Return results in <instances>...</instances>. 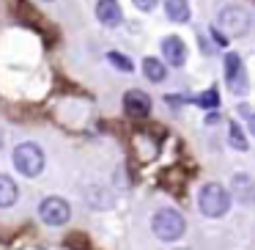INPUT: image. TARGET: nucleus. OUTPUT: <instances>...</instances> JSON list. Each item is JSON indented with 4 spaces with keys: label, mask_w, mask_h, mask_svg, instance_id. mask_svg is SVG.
Instances as JSON below:
<instances>
[{
    "label": "nucleus",
    "mask_w": 255,
    "mask_h": 250,
    "mask_svg": "<svg viewBox=\"0 0 255 250\" xmlns=\"http://www.w3.org/2000/svg\"><path fill=\"white\" fill-rule=\"evenodd\" d=\"M151 231H154L162 242H176V239H181L184 231H187V220H184V215L178 209L162 206V209H156L154 217H151Z\"/></svg>",
    "instance_id": "1"
},
{
    "label": "nucleus",
    "mask_w": 255,
    "mask_h": 250,
    "mask_svg": "<svg viewBox=\"0 0 255 250\" xmlns=\"http://www.w3.org/2000/svg\"><path fill=\"white\" fill-rule=\"evenodd\" d=\"M198 206L206 217H222L231 209V193H228L222 184L209 182L198 190Z\"/></svg>",
    "instance_id": "2"
},
{
    "label": "nucleus",
    "mask_w": 255,
    "mask_h": 250,
    "mask_svg": "<svg viewBox=\"0 0 255 250\" xmlns=\"http://www.w3.org/2000/svg\"><path fill=\"white\" fill-rule=\"evenodd\" d=\"M14 168L22 173L25 179H36L41 171H44V151H41L39 143H19L14 149Z\"/></svg>",
    "instance_id": "3"
},
{
    "label": "nucleus",
    "mask_w": 255,
    "mask_h": 250,
    "mask_svg": "<svg viewBox=\"0 0 255 250\" xmlns=\"http://www.w3.org/2000/svg\"><path fill=\"white\" fill-rule=\"evenodd\" d=\"M39 217L47 226H55V228L66 226L69 217H72V206H69V201L61 198V195H47L39 204Z\"/></svg>",
    "instance_id": "4"
},
{
    "label": "nucleus",
    "mask_w": 255,
    "mask_h": 250,
    "mask_svg": "<svg viewBox=\"0 0 255 250\" xmlns=\"http://www.w3.org/2000/svg\"><path fill=\"white\" fill-rule=\"evenodd\" d=\"M250 22H253V19H250V14L244 11L242 6H225L220 11V17H217V25H220L228 36H233V39L247 33Z\"/></svg>",
    "instance_id": "5"
},
{
    "label": "nucleus",
    "mask_w": 255,
    "mask_h": 250,
    "mask_svg": "<svg viewBox=\"0 0 255 250\" xmlns=\"http://www.w3.org/2000/svg\"><path fill=\"white\" fill-rule=\"evenodd\" d=\"M225 83L233 94H247V74H244V66H242V58L236 52H228L225 55Z\"/></svg>",
    "instance_id": "6"
},
{
    "label": "nucleus",
    "mask_w": 255,
    "mask_h": 250,
    "mask_svg": "<svg viewBox=\"0 0 255 250\" xmlns=\"http://www.w3.org/2000/svg\"><path fill=\"white\" fill-rule=\"evenodd\" d=\"M231 198L233 201H239V204H244V206H250V204H255V179L250 176V173H233V179H231Z\"/></svg>",
    "instance_id": "7"
},
{
    "label": "nucleus",
    "mask_w": 255,
    "mask_h": 250,
    "mask_svg": "<svg viewBox=\"0 0 255 250\" xmlns=\"http://www.w3.org/2000/svg\"><path fill=\"white\" fill-rule=\"evenodd\" d=\"M124 110L132 118H145L151 113V96L145 91H137V88L127 91L124 94Z\"/></svg>",
    "instance_id": "8"
},
{
    "label": "nucleus",
    "mask_w": 255,
    "mask_h": 250,
    "mask_svg": "<svg viewBox=\"0 0 255 250\" xmlns=\"http://www.w3.org/2000/svg\"><path fill=\"white\" fill-rule=\"evenodd\" d=\"M96 19H99L102 25H107V28L121 25L124 11H121V6H118V0H96Z\"/></svg>",
    "instance_id": "9"
},
{
    "label": "nucleus",
    "mask_w": 255,
    "mask_h": 250,
    "mask_svg": "<svg viewBox=\"0 0 255 250\" xmlns=\"http://www.w3.org/2000/svg\"><path fill=\"white\" fill-rule=\"evenodd\" d=\"M162 55H165V61L170 66H184V61H187V47H184V41L178 36H165L162 39Z\"/></svg>",
    "instance_id": "10"
},
{
    "label": "nucleus",
    "mask_w": 255,
    "mask_h": 250,
    "mask_svg": "<svg viewBox=\"0 0 255 250\" xmlns=\"http://www.w3.org/2000/svg\"><path fill=\"white\" fill-rule=\"evenodd\" d=\"M19 198V187L17 182H14L11 176H6V173H0V209H8V206H14Z\"/></svg>",
    "instance_id": "11"
},
{
    "label": "nucleus",
    "mask_w": 255,
    "mask_h": 250,
    "mask_svg": "<svg viewBox=\"0 0 255 250\" xmlns=\"http://www.w3.org/2000/svg\"><path fill=\"white\" fill-rule=\"evenodd\" d=\"M165 3V14L173 22H189V3L187 0H162Z\"/></svg>",
    "instance_id": "12"
},
{
    "label": "nucleus",
    "mask_w": 255,
    "mask_h": 250,
    "mask_svg": "<svg viewBox=\"0 0 255 250\" xmlns=\"http://www.w3.org/2000/svg\"><path fill=\"white\" fill-rule=\"evenodd\" d=\"M143 74L151 80V83H162L167 77V63L159 61V58H145L143 61Z\"/></svg>",
    "instance_id": "13"
},
{
    "label": "nucleus",
    "mask_w": 255,
    "mask_h": 250,
    "mask_svg": "<svg viewBox=\"0 0 255 250\" xmlns=\"http://www.w3.org/2000/svg\"><path fill=\"white\" fill-rule=\"evenodd\" d=\"M107 61L113 63V66L118 69V72H124V74H129V72H134V63L129 61L127 55H121V52H107Z\"/></svg>",
    "instance_id": "14"
},
{
    "label": "nucleus",
    "mask_w": 255,
    "mask_h": 250,
    "mask_svg": "<svg viewBox=\"0 0 255 250\" xmlns=\"http://www.w3.org/2000/svg\"><path fill=\"white\" fill-rule=\"evenodd\" d=\"M228 140H231V146H233V149H239V151L247 149V140H244L242 127H239V124H233V121H231V129H228Z\"/></svg>",
    "instance_id": "15"
},
{
    "label": "nucleus",
    "mask_w": 255,
    "mask_h": 250,
    "mask_svg": "<svg viewBox=\"0 0 255 250\" xmlns=\"http://www.w3.org/2000/svg\"><path fill=\"white\" fill-rule=\"evenodd\" d=\"M198 105H203V107H217V105H220V94H217V88L206 91V94L198 99Z\"/></svg>",
    "instance_id": "16"
},
{
    "label": "nucleus",
    "mask_w": 255,
    "mask_h": 250,
    "mask_svg": "<svg viewBox=\"0 0 255 250\" xmlns=\"http://www.w3.org/2000/svg\"><path fill=\"white\" fill-rule=\"evenodd\" d=\"M132 3L140 8V11H151V8L156 6V0H132Z\"/></svg>",
    "instance_id": "17"
},
{
    "label": "nucleus",
    "mask_w": 255,
    "mask_h": 250,
    "mask_svg": "<svg viewBox=\"0 0 255 250\" xmlns=\"http://www.w3.org/2000/svg\"><path fill=\"white\" fill-rule=\"evenodd\" d=\"M242 113L247 116V127H250V135H255V113H250L247 107H242Z\"/></svg>",
    "instance_id": "18"
},
{
    "label": "nucleus",
    "mask_w": 255,
    "mask_h": 250,
    "mask_svg": "<svg viewBox=\"0 0 255 250\" xmlns=\"http://www.w3.org/2000/svg\"><path fill=\"white\" fill-rule=\"evenodd\" d=\"M3 146H6V132L0 129V151H3Z\"/></svg>",
    "instance_id": "19"
},
{
    "label": "nucleus",
    "mask_w": 255,
    "mask_h": 250,
    "mask_svg": "<svg viewBox=\"0 0 255 250\" xmlns=\"http://www.w3.org/2000/svg\"><path fill=\"white\" fill-rule=\"evenodd\" d=\"M47 3H50V0H47Z\"/></svg>",
    "instance_id": "20"
}]
</instances>
